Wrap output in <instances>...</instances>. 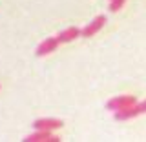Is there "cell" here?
I'll return each mask as SVG.
<instances>
[{
	"instance_id": "6da1fadb",
	"label": "cell",
	"mask_w": 146,
	"mask_h": 142,
	"mask_svg": "<svg viewBox=\"0 0 146 142\" xmlns=\"http://www.w3.org/2000/svg\"><path fill=\"white\" fill-rule=\"evenodd\" d=\"M137 98L133 95H119V97H113L111 100L106 102V109L110 111H121V109H126L130 106H135Z\"/></svg>"
},
{
	"instance_id": "7a4b0ae2",
	"label": "cell",
	"mask_w": 146,
	"mask_h": 142,
	"mask_svg": "<svg viewBox=\"0 0 146 142\" xmlns=\"http://www.w3.org/2000/svg\"><path fill=\"white\" fill-rule=\"evenodd\" d=\"M58 44H60V40H58L57 36H49V38H46L44 42L38 44V48H36L35 55H36V57H46V55L53 53L55 49L58 48Z\"/></svg>"
},
{
	"instance_id": "3957f363",
	"label": "cell",
	"mask_w": 146,
	"mask_h": 142,
	"mask_svg": "<svg viewBox=\"0 0 146 142\" xmlns=\"http://www.w3.org/2000/svg\"><path fill=\"white\" fill-rule=\"evenodd\" d=\"M106 24V17L104 15H99V17H95L93 20L90 22L88 26L82 29V36L84 38H90V36H93L95 33H99V29H102V26Z\"/></svg>"
},
{
	"instance_id": "277c9868",
	"label": "cell",
	"mask_w": 146,
	"mask_h": 142,
	"mask_svg": "<svg viewBox=\"0 0 146 142\" xmlns=\"http://www.w3.org/2000/svg\"><path fill=\"white\" fill-rule=\"evenodd\" d=\"M62 126H64V122L60 118H38V120L33 122L35 129H44V131H53V129H58Z\"/></svg>"
},
{
	"instance_id": "5b68a950",
	"label": "cell",
	"mask_w": 146,
	"mask_h": 142,
	"mask_svg": "<svg viewBox=\"0 0 146 142\" xmlns=\"http://www.w3.org/2000/svg\"><path fill=\"white\" fill-rule=\"evenodd\" d=\"M58 137L51 135V131H44V129H36V133L26 137L24 142H58Z\"/></svg>"
},
{
	"instance_id": "8992f818",
	"label": "cell",
	"mask_w": 146,
	"mask_h": 142,
	"mask_svg": "<svg viewBox=\"0 0 146 142\" xmlns=\"http://www.w3.org/2000/svg\"><path fill=\"white\" fill-rule=\"evenodd\" d=\"M80 35H82V29H79V27H68V29H64L57 35V38L60 40V44H66V42L75 40L77 36H80Z\"/></svg>"
},
{
	"instance_id": "52a82bcc",
	"label": "cell",
	"mask_w": 146,
	"mask_h": 142,
	"mask_svg": "<svg viewBox=\"0 0 146 142\" xmlns=\"http://www.w3.org/2000/svg\"><path fill=\"white\" fill-rule=\"evenodd\" d=\"M124 2L126 0H110V6H108V9L111 13H115V11H119L122 6H124Z\"/></svg>"
}]
</instances>
